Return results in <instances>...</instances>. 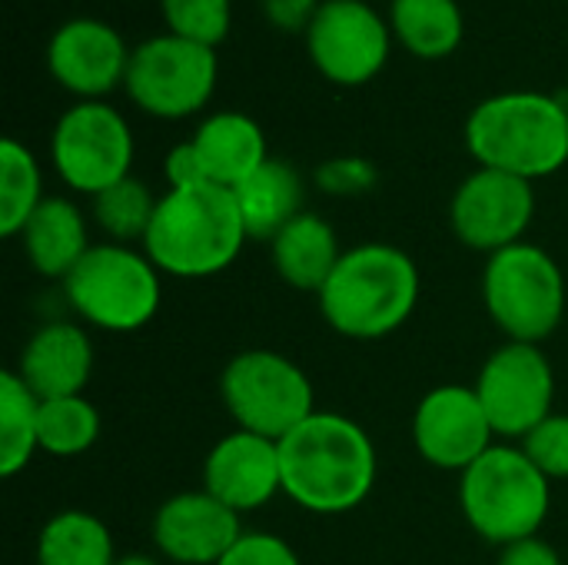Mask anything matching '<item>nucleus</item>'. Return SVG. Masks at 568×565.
Instances as JSON below:
<instances>
[{"label":"nucleus","instance_id":"9b49d317","mask_svg":"<svg viewBox=\"0 0 568 565\" xmlns=\"http://www.w3.org/2000/svg\"><path fill=\"white\" fill-rule=\"evenodd\" d=\"M303 37L310 63L336 87L376 80L396 43L389 17L366 0H323Z\"/></svg>","mask_w":568,"mask_h":565},{"label":"nucleus","instance_id":"6ab92c4d","mask_svg":"<svg viewBox=\"0 0 568 565\" xmlns=\"http://www.w3.org/2000/svg\"><path fill=\"white\" fill-rule=\"evenodd\" d=\"M190 143L203 163L206 180L223 190H236L270 160L263 127L240 110H216L203 117Z\"/></svg>","mask_w":568,"mask_h":565},{"label":"nucleus","instance_id":"a211bd4d","mask_svg":"<svg viewBox=\"0 0 568 565\" xmlns=\"http://www.w3.org/2000/svg\"><path fill=\"white\" fill-rule=\"evenodd\" d=\"M17 373L40 400L80 396L93 376L90 333L73 320H50L37 326L23 343Z\"/></svg>","mask_w":568,"mask_h":565},{"label":"nucleus","instance_id":"f257e3e1","mask_svg":"<svg viewBox=\"0 0 568 565\" xmlns=\"http://www.w3.org/2000/svg\"><path fill=\"white\" fill-rule=\"evenodd\" d=\"M283 496L316 516H343L359 509L376 486V446L369 433L343 416L316 410L290 436L280 440Z\"/></svg>","mask_w":568,"mask_h":565},{"label":"nucleus","instance_id":"f3484780","mask_svg":"<svg viewBox=\"0 0 568 565\" xmlns=\"http://www.w3.org/2000/svg\"><path fill=\"white\" fill-rule=\"evenodd\" d=\"M203 490L240 516L270 506L283 493L280 443L246 430L226 433L203 460Z\"/></svg>","mask_w":568,"mask_h":565},{"label":"nucleus","instance_id":"bb28decb","mask_svg":"<svg viewBox=\"0 0 568 565\" xmlns=\"http://www.w3.org/2000/svg\"><path fill=\"white\" fill-rule=\"evenodd\" d=\"M43 173L37 157L13 137L0 143V233L20 236L43 203Z\"/></svg>","mask_w":568,"mask_h":565},{"label":"nucleus","instance_id":"f8f14e48","mask_svg":"<svg viewBox=\"0 0 568 565\" xmlns=\"http://www.w3.org/2000/svg\"><path fill=\"white\" fill-rule=\"evenodd\" d=\"M496 436L526 440L556 403V370L542 346L506 340L486 356L473 383Z\"/></svg>","mask_w":568,"mask_h":565},{"label":"nucleus","instance_id":"2eb2a0df","mask_svg":"<svg viewBox=\"0 0 568 565\" xmlns=\"http://www.w3.org/2000/svg\"><path fill=\"white\" fill-rule=\"evenodd\" d=\"M130 47L100 17H70L47 40L50 77L77 100H103L126 83Z\"/></svg>","mask_w":568,"mask_h":565},{"label":"nucleus","instance_id":"20e7f679","mask_svg":"<svg viewBox=\"0 0 568 565\" xmlns=\"http://www.w3.org/2000/svg\"><path fill=\"white\" fill-rule=\"evenodd\" d=\"M246 240L250 233L233 190L200 183L160 196L143 253L163 276L206 280L230 270Z\"/></svg>","mask_w":568,"mask_h":565},{"label":"nucleus","instance_id":"0eeeda50","mask_svg":"<svg viewBox=\"0 0 568 565\" xmlns=\"http://www.w3.org/2000/svg\"><path fill=\"white\" fill-rule=\"evenodd\" d=\"M483 303L513 343L542 346L566 316V276L556 256L529 240L486 260Z\"/></svg>","mask_w":568,"mask_h":565},{"label":"nucleus","instance_id":"f03ea898","mask_svg":"<svg viewBox=\"0 0 568 565\" xmlns=\"http://www.w3.org/2000/svg\"><path fill=\"white\" fill-rule=\"evenodd\" d=\"M463 137L479 167L536 183L568 163V103L542 90L493 93L473 107Z\"/></svg>","mask_w":568,"mask_h":565},{"label":"nucleus","instance_id":"4468645a","mask_svg":"<svg viewBox=\"0 0 568 565\" xmlns=\"http://www.w3.org/2000/svg\"><path fill=\"white\" fill-rule=\"evenodd\" d=\"M496 430L473 386H436L413 413L416 453L446 473H466L496 443Z\"/></svg>","mask_w":568,"mask_h":565},{"label":"nucleus","instance_id":"1a4fd4ad","mask_svg":"<svg viewBox=\"0 0 568 565\" xmlns=\"http://www.w3.org/2000/svg\"><path fill=\"white\" fill-rule=\"evenodd\" d=\"M216 80L220 60L213 47L156 33L133 47L123 90L146 117L186 120L210 103Z\"/></svg>","mask_w":568,"mask_h":565},{"label":"nucleus","instance_id":"9d476101","mask_svg":"<svg viewBox=\"0 0 568 565\" xmlns=\"http://www.w3.org/2000/svg\"><path fill=\"white\" fill-rule=\"evenodd\" d=\"M133 130L106 100H77L60 113L50 133V160L57 176L73 193L90 200L133 176Z\"/></svg>","mask_w":568,"mask_h":565},{"label":"nucleus","instance_id":"c9c22d12","mask_svg":"<svg viewBox=\"0 0 568 565\" xmlns=\"http://www.w3.org/2000/svg\"><path fill=\"white\" fill-rule=\"evenodd\" d=\"M116 565H163L156 556H150V553H126V556H120Z\"/></svg>","mask_w":568,"mask_h":565},{"label":"nucleus","instance_id":"393cba45","mask_svg":"<svg viewBox=\"0 0 568 565\" xmlns=\"http://www.w3.org/2000/svg\"><path fill=\"white\" fill-rule=\"evenodd\" d=\"M40 396L20 380L17 370L0 373V473L13 480L40 453L37 446Z\"/></svg>","mask_w":568,"mask_h":565},{"label":"nucleus","instance_id":"7ed1b4c3","mask_svg":"<svg viewBox=\"0 0 568 565\" xmlns=\"http://www.w3.org/2000/svg\"><path fill=\"white\" fill-rule=\"evenodd\" d=\"M423 276L413 256L393 243H356L343 253L326 286L316 293L320 313L346 340L393 336L419 303Z\"/></svg>","mask_w":568,"mask_h":565},{"label":"nucleus","instance_id":"a878e982","mask_svg":"<svg viewBox=\"0 0 568 565\" xmlns=\"http://www.w3.org/2000/svg\"><path fill=\"white\" fill-rule=\"evenodd\" d=\"M103 420L100 410L80 393V396H60V400H40L37 413V446L40 453L70 460L93 450L100 440Z\"/></svg>","mask_w":568,"mask_h":565},{"label":"nucleus","instance_id":"4be33fe9","mask_svg":"<svg viewBox=\"0 0 568 565\" xmlns=\"http://www.w3.org/2000/svg\"><path fill=\"white\" fill-rule=\"evenodd\" d=\"M250 240H273L286 223H293L306 203L303 176L293 163L270 157L246 183L233 190Z\"/></svg>","mask_w":568,"mask_h":565},{"label":"nucleus","instance_id":"423d86ee","mask_svg":"<svg viewBox=\"0 0 568 565\" xmlns=\"http://www.w3.org/2000/svg\"><path fill=\"white\" fill-rule=\"evenodd\" d=\"M67 306L93 330L136 333L160 313L163 273L143 250L126 243H93L63 280Z\"/></svg>","mask_w":568,"mask_h":565},{"label":"nucleus","instance_id":"ddd939ff","mask_svg":"<svg viewBox=\"0 0 568 565\" xmlns=\"http://www.w3.org/2000/svg\"><path fill=\"white\" fill-rule=\"evenodd\" d=\"M536 216V190L513 173L476 167L449 200V226L466 250L499 253L526 240Z\"/></svg>","mask_w":568,"mask_h":565},{"label":"nucleus","instance_id":"b1692460","mask_svg":"<svg viewBox=\"0 0 568 565\" xmlns=\"http://www.w3.org/2000/svg\"><path fill=\"white\" fill-rule=\"evenodd\" d=\"M110 526L87 509H60L37 536V565H116Z\"/></svg>","mask_w":568,"mask_h":565},{"label":"nucleus","instance_id":"cd10ccee","mask_svg":"<svg viewBox=\"0 0 568 565\" xmlns=\"http://www.w3.org/2000/svg\"><path fill=\"white\" fill-rule=\"evenodd\" d=\"M156 203H160V196H153L143 180L126 176L93 196V223L106 233L110 243L133 246L136 240L140 243L146 240Z\"/></svg>","mask_w":568,"mask_h":565},{"label":"nucleus","instance_id":"f704fd0d","mask_svg":"<svg viewBox=\"0 0 568 565\" xmlns=\"http://www.w3.org/2000/svg\"><path fill=\"white\" fill-rule=\"evenodd\" d=\"M496 565H566L559 549L539 536H529V539H519L506 549H499V563Z\"/></svg>","mask_w":568,"mask_h":565},{"label":"nucleus","instance_id":"dca6fc26","mask_svg":"<svg viewBox=\"0 0 568 565\" xmlns=\"http://www.w3.org/2000/svg\"><path fill=\"white\" fill-rule=\"evenodd\" d=\"M156 553L173 565H220L243 536L240 513L223 506L206 490L176 493L160 503L150 526Z\"/></svg>","mask_w":568,"mask_h":565},{"label":"nucleus","instance_id":"aec40b11","mask_svg":"<svg viewBox=\"0 0 568 565\" xmlns=\"http://www.w3.org/2000/svg\"><path fill=\"white\" fill-rule=\"evenodd\" d=\"M27 263L47 280H67L70 270L90 253V226L83 210L67 196H47L20 233Z\"/></svg>","mask_w":568,"mask_h":565},{"label":"nucleus","instance_id":"c85d7f7f","mask_svg":"<svg viewBox=\"0 0 568 565\" xmlns=\"http://www.w3.org/2000/svg\"><path fill=\"white\" fill-rule=\"evenodd\" d=\"M160 13H163L166 33L213 47V50L230 37V27H233L230 0H160Z\"/></svg>","mask_w":568,"mask_h":565},{"label":"nucleus","instance_id":"6e6552de","mask_svg":"<svg viewBox=\"0 0 568 565\" xmlns=\"http://www.w3.org/2000/svg\"><path fill=\"white\" fill-rule=\"evenodd\" d=\"M220 396L236 430L283 440L316 413L313 380L276 350H243L220 376Z\"/></svg>","mask_w":568,"mask_h":565},{"label":"nucleus","instance_id":"412c9836","mask_svg":"<svg viewBox=\"0 0 568 565\" xmlns=\"http://www.w3.org/2000/svg\"><path fill=\"white\" fill-rule=\"evenodd\" d=\"M339 236L329 220L320 213H300L270 240V260L276 276L303 293H320L333 276L336 263L343 260Z\"/></svg>","mask_w":568,"mask_h":565},{"label":"nucleus","instance_id":"473e14b6","mask_svg":"<svg viewBox=\"0 0 568 565\" xmlns=\"http://www.w3.org/2000/svg\"><path fill=\"white\" fill-rule=\"evenodd\" d=\"M320 3L323 0H260V10L270 27L283 33H306Z\"/></svg>","mask_w":568,"mask_h":565},{"label":"nucleus","instance_id":"2f4dec72","mask_svg":"<svg viewBox=\"0 0 568 565\" xmlns=\"http://www.w3.org/2000/svg\"><path fill=\"white\" fill-rule=\"evenodd\" d=\"M220 565H303L300 553L276 533L243 529L233 549L220 559Z\"/></svg>","mask_w":568,"mask_h":565},{"label":"nucleus","instance_id":"c756f323","mask_svg":"<svg viewBox=\"0 0 568 565\" xmlns=\"http://www.w3.org/2000/svg\"><path fill=\"white\" fill-rule=\"evenodd\" d=\"M526 456L542 470L549 483H566L568 480V413L546 416L526 440H523Z\"/></svg>","mask_w":568,"mask_h":565},{"label":"nucleus","instance_id":"39448f33","mask_svg":"<svg viewBox=\"0 0 568 565\" xmlns=\"http://www.w3.org/2000/svg\"><path fill=\"white\" fill-rule=\"evenodd\" d=\"M459 506L476 536L506 549L539 536L552 506V483L523 446H493L459 476Z\"/></svg>","mask_w":568,"mask_h":565},{"label":"nucleus","instance_id":"5701e85b","mask_svg":"<svg viewBox=\"0 0 568 565\" xmlns=\"http://www.w3.org/2000/svg\"><path fill=\"white\" fill-rule=\"evenodd\" d=\"M393 40L419 60H446L466 37L459 0H389Z\"/></svg>","mask_w":568,"mask_h":565},{"label":"nucleus","instance_id":"72a5a7b5","mask_svg":"<svg viewBox=\"0 0 568 565\" xmlns=\"http://www.w3.org/2000/svg\"><path fill=\"white\" fill-rule=\"evenodd\" d=\"M163 173H166V190H180V186H200V183H210L206 173H203V163L193 150L190 140L176 143L166 160H163Z\"/></svg>","mask_w":568,"mask_h":565},{"label":"nucleus","instance_id":"7c9ffc66","mask_svg":"<svg viewBox=\"0 0 568 565\" xmlns=\"http://www.w3.org/2000/svg\"><path fill=\"white\" fill-rule=\"evenodd\" d=\"M379 173L366 157H333L316 167V186L326 196H363L376 186Z\"/></svg>","mask_w":568,"mask_h":565}]
</instances>
